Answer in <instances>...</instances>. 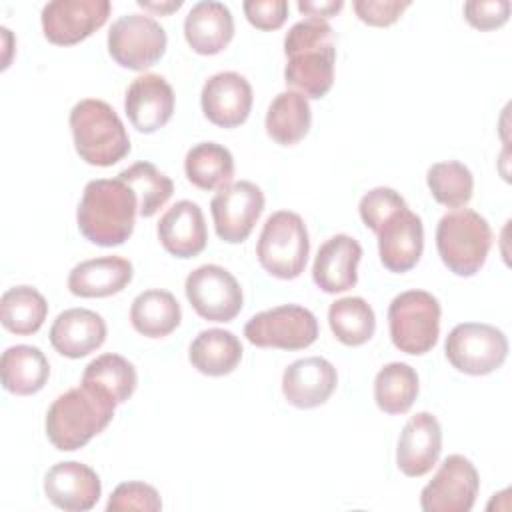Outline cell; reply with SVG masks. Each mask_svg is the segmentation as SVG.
Wrapping results in <instances>:
<instances>
[{"instance_id": "6da1fadb", "label": "cell", "mask_w": 512, "mask_h": 512, "mask_svg": "<svg viewBox=\"0 0 512 512\" xmlns=\"http://www.w3.org/2000/svg\"><path fill=\"white\" fill-rule=\"evenodd\" d=\"M284 82L306 98H324L334 84L336 42L328 20L304 18L284 36Z\"/></svg>"}, {"instance_id": "7a4b0ae2", "label": "cell", "mask_w": 512, "mask_h": 512, "mask_svg": "<svg viewBox=\"0 0 512 512\" xmlns=\"http://www.w3.org/2000/svg\"><path fill=\"white\" fill-rule=\"evenodd\" d=\"M138 214L136 192L120 178H98L84 186L76 222L80 234L104 248L124 244L134 232Z\"/></svg>"}, {"instance_id": "3957f363", "label": "cell", "mask_w": 512, "mask_h": 512, "mask_svg": "<svg viewBox=\"0 0 512 512\" xmlns=\"http://www.w3.org/2000/svg\"><path fill=\"white\" fill-rule=\"evenodd\" d=\"M116 404L90 386L60 394L46 412V436L56 450L72 452L86 446L112 420Z\"/></svg>"}, {"instance_id": "277c9868", "label": "cell", "mask_w": 512, "mask_h": 512, "mask_svg": "<svg viewBox=\"0 0 512 512\" xmlns=\"http://www.w3.org/2000/svg\"><path fill=\"white\" fill-rule=\"evenodd\" d=\"M76 154L92 166H112L130 152V138L114 108L98 98H84L70 110Z\"/></svg>"}, {"instance_id": "5b68a950", "label": "cell", "mask_w": 512, "mask_h": 512, "mask_svg": "<svg viewBox=\"0 0 512 512\" xmlns=\"http://www.w3.org/2000/svg\"><path fill=\"white\" fill-rule=\"evenodd\" d=\"M492 246V228L484 216L458 208L440 218L436 248L444 266L456 276H474L486 262Z\"/></svg>"}, {"instance_id": "8992f818", "label": "cell", "mask_w": 512, "mask_h": 512, "mask_svg": "<svg viewBox=\"0 0 512 512\" xmlns=\"http://www.w3.org/2000/svg\"><path fill=\"white\" fill-rule=\"evenodd\" d=\"M310 240L300 214L278 210L262 226L256 256L260 266L282 280L298 278L308 262Z\"/></svg>"}, {"instance_id": "52a82bcc", "label": "cell", "mask_w": 512, "mask_h": 512, "mask_svg": "<svg viewBox=\"0 0 512 512\" xmlns=\"http://www.w3.org/2000/svg\"><path fill=\"white\" fill-rule=\"evenodd\" d=\"M440 302L426 290H406L388 306L392 344L406 354L430 352L440 336Z\"/></svg>"}, {"instance_id": "ba28073f", "label": "cell", "mask_w": 512, "mask_h": 512, "mask_svg": "<svg viewBox=\"0 0 512 512\" xmlns=\"http://www.w3.org/2000/svg\"><path fill=\"white\" fill-rule=\"evenodd\" d=\"M444 352L458 372L484 376L504 364L508 356V338L492 324L462 322L446 336Z\"/></svg>"}, {"instance_id": "9c48e42d", "label": "cell", "mask_w": 512, "mask_h": 512, "mask_svg": "<svg viewBox=\"0 0 512 512\" xmlns=\"http://www.w3.org/2000/svg\"><path fill=\"white\" fill-rule=\"evenodd\" d=\"M244 336L258 348L302 350L316 342L318 320L298 304H282L254 314L246 326Z\"/></svg>"}, {"instance_id": "30bf717a", "label": "cell", "mask_w": 512, "mask_h": 512, "mask_svg": "<svg viewBox=\"0 0 512 512\" xmlns=\"http://www.w3.org/2000/svg\"><path fill=\"white\" fill-rule=\"evenodd\" d=\"M166 30L146 14H124L108 30V52L128 70H146L166 52Z\"/></svg>"}, {"instance_id": "8fae6325", "label": "cell", "mask_w": 512, "mask_h": 512, "mask_svg": "<svg viewBox=\"0 0 512 512\" xmlns=\"http://www.w3.org/2000/svg\"><path fill=\"white\" fill-rule=\"evenodd\" d=\"M184 292L198 316L210 322H230L242 310L238 280L218 264H204L186 276Z\"/></svg>"}, {"instance_id": "7c38bea8", "label": "cell", "mask_w": 512, "mask_h": 512, "mask_svg": "<svg viewBox=\"0 0 512 512\" xmlns=\"http://www.w3.org/2000/svg\"><path fill=\"white\" fill-rule=\"evenodd\" d=\"M480 488L476 466L462 454L442 460L434 478L420 492L424 512H470Z\"/></svg>"}, {"instance_id": "4fadbf2b", "label": "cell", "mask_w": 512, "mask_h": 512, "mask_svg": "<svg viewBox=\"0 0 512 512\" xmlns=\"http://www.w3.org/2000/svg\"><path fill=\"white\" fill-rule=\"evenodd\" d=\"M262 210L264 192L250 180H238L220 188L210 202L216 234L228 244L244 242Z\"/></svg>"}, {"instance_id": "5bb4252c", "label": "cell", "mask_w": 512, "mask_h": 512, "mask_svg": "<svg viewBox=\"0 0 512 512\" xmlns=\"http://www.w3.org/2000/svg\"><path fill=\"white\" fill-rule=\"evenodd\" d=\"M108 0H52L42 8L44 36L56 46H72L102 28L110 16Z\"/></svg>"}, {"instance_id": "9a60e30c", "label": "cell", "mask_w": 512, "mask_h": 512, "mask_svg": "<svg viewBox=\"0 0 512 512\" xmlns=\"http://www.w3.org/2000/svg\"><path fill=\"white\" fill-rule=\"evenodd\" d=\"M252 86L238 72L210 76L200 92L204 116L220 128H236L246 122L252 110Z\"/></svg>"}, {"instance_id": "2e32d148", "label": "cell", "mask_w": 512, "mask_h": 512, "mask_svg": "<svg viewBox=\"0 0 512 512\" xmlns=\"http://www.w3.org/2000/svg\"><path fill=\"white\" fill-rule=\"evenodd\" d=\"M44 494L60 510L86 512L100 500L102 482L98 474L82 462H58L44 476Z\"/></svg>"}, {"instance_id": "e0dca14e", "label": "cell", "mask_w": 512, "mask_h": 512, "mask_svg": "<svg viewBox=\"0 0 512 512\" xmlns=\"http://www.w3.org/2000/svg\"><path fill=\"white\" fill-rule=\"evenodd\" d=\"M124 110L138 132L152 134L172 118L174 90L160 74L138 76L126 90Z\"/></svg>"}, {"instance_id": "ac0fdd59", "label": "cell", "mask_w": 512, "mask_h": 512, "mask_svg": "<svg viewBox=\"0 0 512 512\" xmlns=\"http://www.w3.org/2000/svg\"><path fill=\"white\" fill-rule=\"evenodd\" d=\"M440 452L442 428L436 416L430 412L410 416L400 432L396 448V464L400 472L410 478H420L434 468Z\"/></svg>"}, {"instance_id": "d6986e66", "label": "cell", "mask_w": 512, "mask_h": 512, "mask_svg": "<svg viewBox=\"0 0 512 512\" xmlns=\"http://www.w3.org/2000/svg\"><path fill=\"white\" fill-rule=\"evenodd\" d=\"M378 254L386 270L402 274L412 270L424 250V226L418 214L410 208L396 212L376 232Z\"/></svg>"}, {"instance_id": "ffe728a7", "label": "cell", "mask_w": 512, "mask_h": 512, "mask_svg": "<svg viewBox=\"0 0 512 512\" xmlns=\"http://www.w3.org/2000/svg\"><path fill=\"white\" fill-rule=\"evenodd\" d=\"M338 374L330 360L310 356L294 360L282 374V394L294 408H316L328 402L336 390Z\"/></svg>"}, {"instance_id": "44dd1931", "label": "cell", "mask_w": 512, "mask_h": 512, "mask_svg": "<svg viewBox=\"0 0 512 512\" xmlns=\"http://www.w3.org/2000/svg\"><path fill=\"white\" fill-rule=\"evenodd\" d=\"M362 258V246L348 234H336L328 238L320 248L312 264V280L326 294L346 292L358 282V262Z\"/></svg>"}, {"instance_id": "7402d4cb", "label": "cell", "mask_w": 512, "mask_h": 512, "mask_svg": "<svg viewBox=\"0 0 512 512\" xmlns=\"http://www.w3.org/2000/svg\"><path fill=\"white\" fill-rule=\"evenodd\" d=\"M104 318L88 308H68L50 326L52 348L66 358H84L98 350L106 340Z\"/></svg>"}, {"instance_id": "603a6c76", "label": "cell", "mask_w": 512, "mask_h": 512, "mask_svg": "<svg viewBox=\"0 0 512 512\" xmlns=\"http://www.w3.org/2000/svg\"><path fill=\"white\" fill-rule=\"evenodd\" d=\"M158 240L164 250L176 258L198 256L208 242L200 206L192 200H180L168 208L158 222Z\"/></svg>"}, {"instance_id": "cb8c5ba5", "label": "cell", "mask_w": 512, "mask_h": 512, "mask_svg": "<svg viewBox=\"0 0 512 512\" xmlns=\"http://www.w3.org/2000/svg\"><path fill=\"white\" fill-rule=\"evenodd\" d=\"M234 36V16L230 8L216 0H204L190 8L184 18V38L188 46L202 54L212 56L222 52Z\"/></svg>"}, {"instance_id": "d4e9b609", "label": "cell", "mask_w": 512, "mask_h": 512, "mask_svg": "<svg viewBox=\"0 0 512 512\" xmlns=\"http://www.w3.org/2000/svg\"><path fill=\"white\" fill-rule=\"evenodd\" d=\"M134 276L132 262L122 256H100L76 264L68 274V290L80 298H106L122 292Z\"/></svg>"}, {"instance_id": "484cf974", "label": "cell", "mask_w": 512, "mask_h": 512, "mask_svg": "<svg viewBox=\"0 0 512 512\" xmlns=\"http://www.w3.org/2000/svg\"><path fill=\"white\" fill-rule=\"evenodd\" d=\"M0 374L6 392L30 396L46 386L50 378V364L40 348L16 344L2 352Z\"/></svg>"}, {"instance_id": "4316f807", "label": "cell", "mask_w": 512, "mask_h": 512, "mask_svg": "<svg viewBox=\"0 0 512 512\" xmlns=\"http://www.w3.org/2000/svg\"><path fill=\"white\" fill-rule=\"evenodd\" d=\"M242 344L230 330L208 328L202 330L190 344V364L206 376H226L236 370L242 360Z\"/></svg>"}, {"instance_id": "83f0119b", "label": "cell", "mask_w": 512, "mask_h": 512, "mask_svg": "<svg viewBox=\"0 0 512 512\" xmlns=\"http://www.w3.org/2000/svg\"><path fill=\"white\" fill-rule=\"evenodd\" d=\"M182 320V310L172 292L150 288L140 292L130 306L134 330L146 338H164L172 334Z\"/></svg>"}, {"instance_id": "f1b7e54d", "label": "cell", "mask_w": 512, "mask_h": 512, "mask_svg": "<svg viewBox=\"0 0 512 512\" xmlns=\"http://www.w3.org/2000/svg\"><path fill=\"white\" fill-rule=\"evenodd\" d=\"M266 132L280 146L300 142L312 124V110L308 98L296 90L280 92L268 106Z\"/></svg>"}, {"instance_id": "f546056e", "label": "cell", "mask_w": 512, "mask_h": 512, "mask_svg": "<svg viewBox=\"0 0 512 512\" xmlns=\"http://www.w3.org/2000/svg\"><path fill=\"white\" fill-rule=\"evenodd\" d=\"M186 178L200 190H220L232 184L234 158L230 150L218 142H200L186 152Z\"/></svg>"}, {"instance_id": "4dcf8cb0", "label": "cell", "mask_w": 512, "mask_h": 512, "mask_svg": "<svg viewBox=\"0 0 512 512\" xmlns=\"http://www.w3.org/2000/svg\"><path fill=\"white\" fill-rule=\"evenodd\" d=\"M82 384L106 394L116 406L124 404L136 390L138 374L130 360L120 354H102L94 358L82 374Z\"/></svg>"}, {"instance_id": "1f68e13d", "label": "cell", "mask_w": 512, "mask_h": 512, "mask_svg": "<svg viewBox=\"0 0 512 512\" xmlns=\"http://www.w3.org/2000/svg\"><path fill=\"white\" fill-rule=\"evenodd\" d=\"M48 316L46 298L32 286L8 288L0 298L2 326L18 336L34 334Z\"/></svg>"}, {"instance_id": "d6a6232c", "label": "cell", "mask_w": 512, "mask_h": 512, "mask_svg": "<svg viewBox=\"0 0 512 512\" xmlns=\"http://www.w3.org/2000/svg\"><path fill=\"white\" fill-rule=\"evenodd\" d=\"M328 324L338 342L346 346H362L374 336L376 316L364 298L348 296L330 304Z\"/></svg>"}, {"instance_id": "836d02e7", "label": "cell", "mask_w": 512, "mask_h": 512, "mask_svg": "<svg viewBox=\"0 0 512 512\" xmlns=\"http://www.w3.org/2000/svg\"><path fill=\"white\" fill-rule=\"evenodd\" d=\"M418 374L404 362H390L374 378V400L386 414H404L418 396Z\"/></svg>"}, {"instance_id": "e575fe53", "label": "cell", "mask_w": 512, "mask_h": 512, "mask_svg": "<svg viewBox=\"0 0 512 512\" xmlns=\"http://www.w3.org/2000/svg\"><path fill=\"white\" fill-rule=\"evenodd\" d=\"M138 198V214L144 218L154 216L172 196L174 182L160 172L152 162H136L118 174Z\"/></svg>"}, {"instance_id": "d590c367", "label": "cell", "mask_w": 512, "mask_h": 512, "mask_svg": "<svg viewBox=\"0 0 512 512\" xmlns=\"http://www.w3.org/2000/svg\"><path fill=\"white\" fill-rule=\"evenodd\" d=\"M426 184L434 200L448 208H462L474 192V176L468 166L456 160L436 162L426 172Z\"/></svg>"}, {"instance_id": "8d00e7d4", "label": "cell", "mask_w": 512, "mask_h": 512, "mask_svg": "<svg viewBox=\"0 0 512 512\" xmlns=\"http://www.w3.org/2000/svg\"><path fill=\"white\" fill-rule=\"evenodd\" d=\"M408 208L406 200L394 190L386 186H378L368 190L358 204V212L362 222L376 234L386 220H390L396 212Z\"/></svg>"}, {"instance_id": "74e56055", "label": "cell", "mask_w": 512, "mask_h": 512, "mask_svg": "<svg viewBox=\"0 0 512 512\" xmlns=\"http://www.w3.org/2000/svg\"><path fill=\"white\" fill-rule=\"evenodd\" d=\"M158 512L162 510V498L158 490L146 482H122L108 498L106 512Z\"/></svg>"}, {"instance_id": "f35d334b", "label": "cell", "mask_w": 512, "mask_h": 512, "mask_svg": "<svg viewBox=\"0 0 512 512\" xmlns=\"http://www.w3.org/2000/svg\"><path fill=\"white\" fill-rule=\"evenodd\" d=\"M464 18L478 30H496L510 18L508 0H470L464 4Z\"/></svg>"}, {"instance_id": "ab89813d", "label": "cell", "mask_w": 512, "mask_h": 512, "mask_svg": "<svg viewBox=\"0 0 512 512\" xmlns=\"http://www.w3.org/2000/svg\"><path fill=\"white\" fill-rule=\"evenodd\" d=\"M242 10L248 22L258 30H278L288 16L286 0H246Z\"/></svg>"}, {"instance_id": "60d3db41", "label": "cell", "mask_w": 512, "mask_h": 512, "mask_svg": "<svg viewBox=\"0 0 512 512\" xmlns=\"http://www.w3.org/2000/svg\"><path fill=\"white\" fill-rule=\"evenodd\" d=\"M408 6L410 2L400 0H356L352 4L356 16L368 26H390Z\"/></svg>"}, {"instance_id": "b9f144b4", "label": "cell", "mask_w": 512, "mask_h": 512, "mask_svg": "<svg viewBox=\"0 0 512 512\" xmlns=\"http://www.w3.org/2000/svg\"><path fill=\"white\" fill-rule=\"evenodd\" d=\"M342 0H300L298 10L310 18H332L342 10Z\"/></svg>"}, {"instance_id": "7bdbcfd3", "label": "cell", "mask_w": 512, "mask_h": 512, "mask_svg": "<svg viewBox=\"0 0 512 512\" xmlns=\"http://www.w3.org/2000/svg\"><path fill=\"white\" fill-rule=\"evenodd\" d=\"M138 6L152 10V12H160V14H170L174 10H178L182 6V0H166V2H148V0H138Z\"/></svg>"}]
</instances>
